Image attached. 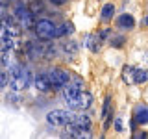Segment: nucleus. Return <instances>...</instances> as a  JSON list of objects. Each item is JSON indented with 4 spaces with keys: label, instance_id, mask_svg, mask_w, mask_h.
Listing matches in <instances>:
<instances>
[{
    "label": "nucleus",
    "instance_id": "obj_26",
    "mask_svg": "<svg viewBox=\"0 0 148 139\" xmlns=\"http://www.w3.org/2000/svg\"><path fill=\"white\" fill-rule=\"evenodd\" d=\"M143 24H145V26H148V15H146L145 19H143Z\"/></svg>",
    "mask_w": 148,
    "mask_h": 139
},
{
    "label": "nucleus",
    "instance_id": "obj_8",
    "mask_svg": "<svg viewBox=\"0 0 148 139\" xmlns=\"http://www.w3.org/2000/svg\"><path fill=\"white\" fill-rule=\"evenodd\" d=\"M34 85L39 93H48L52 89V82H50V78H48L46 72H39L37 76H34Z\"/></svg>",
    "mask_w": 148,
    "mask_h": 139
},
{
    "label": "nucleus",
    "instance_id": "obj_7",
    "mask_svg": "<svg viewBox=\"0 0 148 139\" xmlns=\"http://www.w3.org/2000/svg\"><path fill=\"white\" fill-rule=\"evenodd\" d=\"M0 34H9L13 37H21L22 34V26L17 22V19L13 15H0Z\"/></svg>",
    "mask_w": 148,
    "mask_h": 139
},
{
    "label": "nucleus",
    "instance_id": "obj_1",
    "mask_svg": "<svg viewBox=\"0 0 148 139\" xmlns=\"http://www.w3.org/2000/svg\"><path fill=\"white\" fill-rule=\"evenodd\" d=\"M61 91H63V100H65V104H67V108L72 109V111H87L92 106V102H95L91 93L76 89V87L69 85V83Z\"/></svg>",
    "mask_w": 148,
    "mask_h": 139
},
{
    "label": "nucleus",
    "instance_id": "obj_2",
    "mask_svg": "<svg viewBox=\"0 0 148 139\" xmlns=\"http://www.w3.org/2000/svg\"><path fill=\"white\" fill-rule=\"evenodd\" d=\"M13 17L17 19V22L21 24L22 28H26V30H34L35 26V15L30 11V8H28V4L21 2V0H15V9H13Z\"/></svg>",
    "mask_w": 148,
    "mask_h": 139
},
{
    "label": "nucleus",
    "instance_id": "obj_13",
    "mask_svg": "<svg viewBox=\"0 0 148 139\" xmlns=\"http://www.w3.org/2000/svg\"><path fill=\"white\" fill-rule=\"evenodd\" d=\"M102 119H104V126H108L109 120L113 119V108H111V96H106L104 106H102Z\"/></svg>",
    "mask_w": 148,
    "mask_h": 139
},
{
    "label": "nucleus",
    "instance_id": "obj_3",
    "mask_svg": "<svg viewBox=\"0 0 148 139\" xmlns=\"http://www.w3.org/2000/svg\"><path fill=\"white\" fill-rule=\"evenodd\" d=\"M35 35L45 43H50L52 39H56V22L50 19H37L35 26H34Z\"/></svg>",
    "mask_w": 148,
    "mask_h": 139
},
{
    "label": "nucleus",
    "instance_id": "obj_15",
    "mask_svg": "<svg viewBox=\"0 0 148 139\" xmlns=\"http://www.w3.org/2000/svg\"><path fill=\"white\" fill-rule=\"evenodd\" d=\"M113 15H115V6L113 4H104L102 9H100V21L102 22H109L111 19H113Z\"/></svg>",
    "mask_w": 148,
    "mask_h": 139
},
{
    "label": "nucleus",
    "instance_id": "obj_21",
    "mask_svg": "<svg viewBox=\"0 0 148 139\" xmlns=\"http://www.w3.org/2000/svg\"><path fill=\"white\" fill-rule=\"evenodd\" d=\"M113 130H115V132H122V130H124V122H122V119H120V117H115L113 119Z\"/></svg>",
    "mask_w": 148,
    "mask_h": 139
},
{
    "label": "nucleus",
    "instance_id": "obj_24",
    "mask_svg": "<svg viewBox=\"0 0 148 139\" xmlns=\"http://www.w3.org/2000/svg\"><path fill=\"white\" fill-rule=\"evenodd\" d=\"M96 35H98L102 41H108V39H109V35H111V32L108 30V28H106V30H100V32H98Z\"/></svg>",
    "mask_w": 148,
    "mask_h": 139
},
{
    "label": "nucleus",
    "instance_id": "obj_18",
    "mask_svg": "<svg viewBox=\"0 0 148 139\" xmlns=\"http://www.w3.org/2000/svg\"><path fill=\"white\" fill-rule=\"evenodd\" d=\"M61 48H63L65 54H78V43H76V41H72V39L65 41Z\"/></svg>",
    "mask_w": 148,
    "mask_h": 139
},
{
    "label": "nucleus",
    "instance_id": "obj_14",
    "mask_svg": "<svg viewBox=\"0 0 148 139\" xmlns=\"http://www.w3.org/2000/svg\"><path fill=\"white\" fill-rule=\"evenodd\" d=\"M146 80H148V71H146V69L133 67V72H132V83H145Z\"/></svg>",
    "mask_w": 148,
    "mask_h": 139
},
{
    "label": "nucleus",
    "instance_id": "obj_5",
    "mask_svg": "<svg viewBox=\"0 0 148 139\" xmlns=\"http://www.w3.org/2000/svg\"><path fill=\"white\" fill-rule=\"evenodd\" d=\"M46 74H48L50 82H52V89H59V91H61L72 78L71 72L63 67H50L48 71H46Z\"/></svg>",
    "mask_w": 148,
    "mask_h": 139
},
{
    "label": "nucleus",
    "instance_id": "obj_19",
    "mask_svg": "<svg viewBox=\"0 0 148 139\" xmlns=\"http://www.w3.org/2000/svg\"><path fill=\"white\" fill-rule=\"evenodd\" d=\"M8 85H9V72L4 67H0V91Z\"/></svg>",
    "mask_w": 148,
    "mask_h": 139
},
{
    "label": "nucleus",
    "instance_id": "obj_16",
    "mask_svg": "<svg viewBox=\"0 0 148 139\" xmlns=\"http://www.w3.org/2000/svg\"><path fill=\"white\" fill-rule=\"evenodd\" d=\"M108 43L113 46V48H122L124 45H126V35H122V34H115V35H109V39H108Z\"/></svg>",
    "mask_w": 148,
    "mask_h": 139
},
{
    "label": "nucleus",
    "instance_id": "obj_4",
    "mask_svg": "<svg viewBox=\"0 0 148 139\" xmlns=\"http://www.w3.org/2000/svg\"><path fill=\"white\" fill-rule=\"evenodd\" d=\"M30 85H34V72L26 67H22V71L17 76H9V87H11V91H24Z\"/></svg>",
    "mask_w": 148,
    "mask_h": 139
},
{
    "label": "nucleus",
    "instance_id": "obj_22",
    "mask_svg": "<svg viewBox=\"0 0 148 139\" xmlns=\"http://www.w3.org/2000/svg\"><path fill=\"white\" fill-rule=\"evenodd\" d=\"M132 72H133V67H124V74H122L124 82L132 83Z\"/></svg>",
    "mask_w": 148,
    "mask_h": 139
},
{
    "label": "nucleus",
    "instance_id": "obj_12",
    "mask_svg": "<svg viewBox=\"0 0 148 139\" xmlns=\"http://www.w3.org/2000/svg\"><path fill=\"white\" fill-rule=\"evenodd\" d=\"M102 45H104V41L100 39L96 34H91V35H85V46L91 50V52H95V54H98L100 50H102Z\"/></svg>",
    "mask_w": 148,
    "mask_h": 139
},
{
    "label": "nucleus",
    "instance_id": "obj_17",
    "mask_svg": "<svg viewBox=\"0 0 148 139\" xmlns=\"http://www.w3.org/2000/svg\"><path fill=\"white\" fill-rule=\"evenodd\" d=\"M28 8H30V11L34 13V15H39V13L45 11L43 0H30V2H28Z\"/></svg>",
    "mask_w": 148,
    "mask_h": 139
},
{
    "label": "nucleus",
    "instance_id": "obj_20",
    "mask_svg": "<svg viewBox=\"0 0 148 139\" xmlns=\"http://www.w3.org/2000/svg\"><path fill=\"white\" fill-rule=\"evenodd\" d=\"M6 102L8 104H21V96H18V91H11L9 95L6 96Z\"/></svg>",
    "mask_w": 148,
    "mask_h": 139
},
{
    "label": "nucleus",
    "instance_id": "obj_6",
    "mask_svg": "<svg viewBox=\"0 0 148 139\" xmlns=\"http://www.w3.org/2000/svg\"><path fill=\"white\" fill-rule=\"evenodd\" d=\"M74 111L72 109H52L46 113V122L50 126H56V128H63L65 124L71 122Z\"/></svg>",
    "mask_w": 148,
    "mask_h": 139
},
{
    "label": "nucleus",
    "instance_id": "obj_25",
    "mask_svg": "<svg viewBox=\"0 0 148 139\" xmlns=\"http://www.w3.org/2000/svg\"><path fill=\"white\" fill-rule=\"evenodd\" d=\"M48 2L52 4V6H58V8H59V6H65L69 0H48Z\"/></svg>",
    "mask_w": 148,
    "mask_h": 139
},
{
    "label": "nucleus",
    "instance_id": "obj_11",
    "mask_svg": "<svg viewBox=\"0 0 148 139\" xmlns=\"http://www.w3.org/2000/svg\"><path fill=\"white\" fill-rule=\"evenodd\" d=\"M18 45V37H13L9 34H0V50H15Z\"/></svg>",
    "mask_w": 148,
    "mask_h": 139
},
{
    "label": "nucleus",
    "instance_id": "obj_23",
    "mask_svg": "<svg viewBox=\"0 0 148 139\" xmlns=\"http://www.w3.org/2000/svg\"><path fill=\"white\" fill-rule=\"evenodd\" d=\"M63 26H65V35H72L74 34V24H72L71 21H65Z\"/></svg>",
    "mask_w": 148,
    "mask_h": 139
},
{
    "label": "nucleus",
    "instance_id": "obj_9",
    "mask_svg": "<svg viewBox=\"0 0 148 139\" xmlns=\"http://www.w3.org/2000/svg\"><path fill=\"white\" fill-rule=\"evenodd\" d=\"M115 26L119 30H133L135 28V17L130 15V13H120V15L115 19Z\"/></svg>",
    "mask_w": 148,
    "mask_h": 139
},
{
    "label": "nucleus",
    "instance_id": "obj_10",
    "mask_svg": "<svg viewBox=\"0 0 148 139\" xmlns=\"http://www.w3.org/2000/svg\"><path fill=\"white\" fill-rule=\"evenodd\" d=\"M133 120L141 126L148 124V106L146 104H139L133 108Z\"/></svg>",
    "mask_w": 148,
    "mask_h": 139
}]
</instances>
